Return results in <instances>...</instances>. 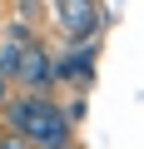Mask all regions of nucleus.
Listing matches in <instances>:
<instances>
[{
	"mask_svg": "<svg viewBox=\"0 0 144 149\" xmlns=\"http://www.w3.org/2000/svg\"><path fill=\"white\" fill-rule=\"evenodd\" d=\"M0 149H30V139H25V134H15V129H10V134H0Z\"/></svg>",
	"mask_w": 144,
	"mask_h": 149,
	"instance_id": "nucleus-5",
	"label": "nucleus"
},
{
	"mask_svg": "<svg viewBox=\"0 0 144 149\" xmlns=\"http://www.w3.org/2000/svg\"><path fill=\"white\" fill-rule=\"evenodd\" d=\"M15 80H20L30 95H45V90L55 85V60L45 55V45H40V40H25V45H20V60H15Z\"/></svg>",
	"mask_w": 144,
	"mask_h": 149,
	"instance_id": "nucleus-2",
	"label": "nucleus"
},
{
	"mask_svg": "<svg viewBox=\"0 0 144 149\" xmlns=\"http://www.w3.org/2000/svg\"><path fill=\"white\" fill-rule=\"evenodd\" d=\"M5 119L15 134H25L30 144L40 149H70V114L45 100V95H20V100H5Z\"/></svg>",
	"mask_w": 144,
	"mask_h": 149,
	"instance_id": "nucleus-1",
	"label": "nucleus"
},
{
	"mask_svg": "<svg viewBox=\"0 0 144 149\" xmlns=\"http://www.w3.org/2000/svg\"><path fill=\"white\" fill-rule=\"evenodd\" d=\"M95 55H99L95 40H80L65 60H55V85H70V80H75V85H90L95 80Z\"/></svg>",
	"mask_w": 144,
	"mask_h": 149,
	"instance_id": "nucleus-4",
	"label": "nucleus"
},
{
	"mask_svg": "<svg viewBox=\"0 0 144 149\" xmlns=\"http://www.w3.org/2000/svg\"><path fill=\"white\" fill-rule=\"evenodd\" d=\"M10 85H15V80H5V74H0V104L10 100Z\"/></svg>",
	"mask_w": 144,
	"mask_h": 149,
	"instance_id": "nucleus-6",
	"label": "nucleus"
},
{
	"mask_svg": "<svg viewBox=\"0 0 144 149\" xmlns=\"http://www.w3.org/2000/svg\"><path fill=\"white\" fill-rule=\"evenodd\" d=\"M55 15H60V30L70 45L99 35V5L95 0H55Z\"/></svg>",
	"mask_w": 144,
	"mask_h": 149,
	"instance_id": "nucleus-3",
	"label": "nucleus"
}]
</instances>
